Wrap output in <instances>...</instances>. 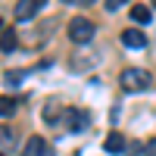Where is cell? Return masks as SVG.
I'll list each match as a JSON object with an SVG mask.
<instances>
[{
  "instance_id": "cell-10",
  "label": "cell",
  "mask_w": 156,
  "mask_h": 156,
  "mask_svg": "<svg viewBox=\"0 0 156 156\" xmlns=\"http://www.w3.org/2000/svg\"><path fill=\"white\" fill-rule=\"evenodd\" d=\"M16 106H19V100H16V97H0V115H3V119L16 112Z\"/></svg>"
},
{
  "instance_id": "cell-3",
  "label": "cell",
  "mask_w": 156,
  "mask_h": 156,
  "mask_svg": "<svg viewBox=\"0 0 156 156\" xmlns=\"http://www.w3.org/2000/svg\"><path fill=\"white\" fill-rule=\"evenodd\" d=\"M44 3L47 0H19L16 9H12V16H16V22H28V19H34L37 12L44 9Z\"/></svg>"
},
{
  "instance_id": "cell-16",
  "label": "cell",
  "mask_w": 156,
  "mask_h": 156,
  "mask_svg": "<svg viewBox=\"0 0 156 156\" xmlns=\"http://www.w3.org/2000/svg\"><path fill=\"white\" fill-rule=\"evenodd\" d=\"M62 3H75V6H90L94 0H62Z\"/></svg>"
},
{
  "instance_id": "cell-2",
  "label": "cell",
  "mask_w": 156,
  "mask_h": 156,
  "mask_svg": "<svg viewBox=\"0 0 156 156\" xmlns=\"http://www.w3.org/2000/svg\"><path fill=\"white\" fill-rule=\"evenodd\" d=\"M94 22L90 19H84V16H75L72 22H69V41L72 44H78V47H84V44H90L94 41Z\"/></svg>"
},
{
  "instance_id": "cell-1",
  "label": "cell",
  "mask_w": 156,
  "mask_h": 156,
  "mask_svg": "<svg viewBox=\"0 0 156 156\" xmlns=\"http://www.w3.org/2000/svg\"><path fill=\"white\" fill-rule=\"evenodd\" d=\"M119 84L128 90V94H144V90H150L153 78H150V72H147V69L131 66V69H125V72L119 75Z\"/></svg>"
},
{
  "instance_id": "cell-8",
  "label": "cell",
  "mask_w": 156,
  "mask_h": 156,
  "mask_svg": "<svg viewBox=\"0 0 156 156\" xmlns=\"http://www.w3.org/2000/svg\"><path fill=\"white\" fill-rule=\"evenodd\" d=\"M16 47H19V34L12 28H3L0 31V50H3V53H12Z\"/></svg>"
},
{
  "instance_id": "cell-18",
  "label": "cell",
  "mask_w": 156,
  "mask_h": 156,
  "mask_svg": "<svg viewBox=\"0 0 156 156\" xmlns=\"http://www.w3.org/2000/svg\"><path fill=\"white\" fill-rule=\"evenodd\" d=\"M0 156H6V153H0Z\"/></svg>"
},
{
  "instance_id": "cell-5",
  "label": "cell",
  "mask_w": 156,
  "mask_h": 156,
  "mask_svg": "<svg viewBox=\"0 0 156 156\" xmlns=\"http://www.w3.org/2000/svg\"><path fill=\"white\" fill-rule=\"evenodd\" d=\"M122 44H125L128 50H140V47L147 44V34L140 31V28H125V31H122Z\"/></svg>"
},
{
  "instance_id": "cell-11",
  "label": "cell",
  "mask_w": 156,
  "mask_h": 156,
  "mask_svg": "<svg viewBox=\"0 0 156 156\" xmlns=\"http://www.w3.org/2000/svg\"><path fill=\"white\" fill-rule=\"evenodd\" d=\"M56 109H59L56 103H53V106H47V109H44V122H47V125H56V122H59V115H56Z\"/></svg>"
},
{
  "instance_id": "cell-7",
  "label": "cell",
  "mask_w": 156,
  "mask_h": 156,
  "mask_svg": "<svg viewBox=\"0 0 156 156\" xmlns=\"http://www.w3.org/2000/svg\"><path fill=\"white\" fill-rule=\"evenodd\" d=\"M103 147H106V153H125V150H128L125 137H122L119 131H109V134H106V140H103Z\"/></svg>"
},
{
  "instance_id": "cell-13",
  "label": "cell",
  "mask_w": 156,
  "mask_h": 156,
  "mask_svg": "<svg viewBox=\"0 0 156 156\" xmlns=\"http://www.w3.org/2000/svg\"><path fill=\"white\" fill-rule=\"evenodd\" d=\"M125 3V0H103V6H106V12H115V9H119Z\"/></svg>"
},
{
  "instance_id": "cell-4",
  "label": "cell",
  "mask_w": 156,
  "mask_h": 156,
  "mask_svg": "<svg viewBox=\"0 0 156 156\" xmlns=\"http://www.w3.org/2000/svg\"><path fill=\"white\" fill-rule=\"evenodd\" d=\"M22 156H50V147H47V140L44 137H28L25 140V147H22Z\"/></svg>"
},
{
  "instance_id": "cell-12",
  "label": "cell",
  "mask_w": 156,
  "mask_h": 156,
  "mask_svg": "<svg viewBox=\"0 0 156 156\" xmlns=\"http://www.w3.org/2000/svg\"><path fill=\"white\" fill-rule=\"evenodd\" d=\"M144 150H147V144H140V140H131V144H128V150H125V153H128V156H140Z\"/></svg>"
},
{
  "instance_id": "cell-14",
  "label": "cell",
  "mask_w": 156,
  "mask_h": 156,
  "mask_svg": "<svg viewBox=\"0 0 156 156\" xmlns=\"http://www.w3.org/2000/svg\"><path fill=\"white\" fill-rule=\"evenodd\" d=\"M19 81H22V75H19V72H6V84H9V87H16Z\"/></svg>"
},
{
  "instance_id": "cell-15",
  "label": "cell",
  "mask_w": 156,
  "mask_h": 156,
  "mask_svg": "<svg viewBox=\"0 0 156 156\" xmlns=\"http://www.w3.org/2000/svg\"><path fill=\"white\" fill-rule=\"evenodd\" d=\"M144 156H156V137H150V140H147V150H144Z\"/></svg>"
},
{
  "instance_id": "cell-6",
  "label": "cell",
  "mask_w": 156,
  "mask_h": 156,
  "mask_svg": "<svg viewBox=\"0 0 156 156\" xmlns=\"http://www.w3.org/2000/svg\"><path fill=\"white\" fill-rule=\"evenodd\" d=\"M66 115H69L66 122H69V128H72V131H84V128L90 125V115H87L84 109H69Z\"/></svg>"
},
{
  "instance_id": "cell-9",
  "label": "cell",
  "mask_w": 156,
  "mask_h": 156,
  "mask_svg": "<svg viewBox=\"0 0 156 156\" xmlns=\"http://www.w3.org/2000/svg\"><path fill=\"white\" fill-rule=\"evenodd\" d=\"M131 19H134L137 25H147L153 16H150V9H147L144 3H134V6H131Z\"/></svg>"
},
{
  "instance_id": "cell-17",
  "label": "cell",
  "mask_w": 156,
  "mask_h": 156,
  "mask_svg": "<svg viewBox=\"0 0 156 156\" xmlns=\"http://www.w3.org/2000/svg\"><path fill=\"white\" fill-rule=\"evenodd\" d=\"M153 9H156V0H153Z\"/></svg>"
}]
</instances>
